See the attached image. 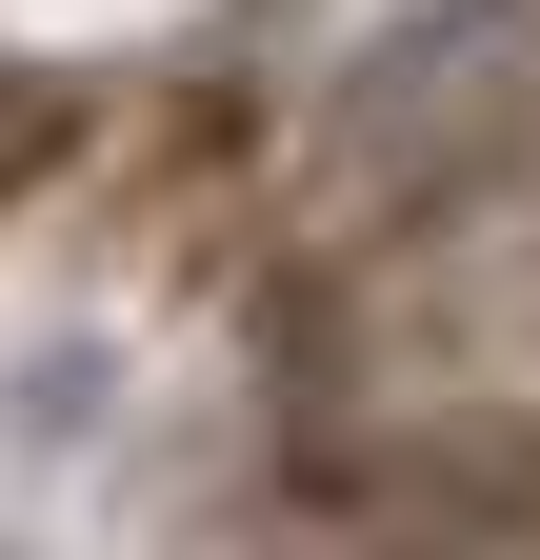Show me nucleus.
<instances>
[{
	"instance_id": "obj_1",
	"label": "nucleus",
	"mask_w": 540,
	"mask_h": 560,
	"mask_svg": "<svg viewBox=\"0 0 540 560\" xmlns=\"http://www.w3.org/2000/svg\"><path fill=\"white\" fill-rule=\"evenodd\" d=\"M301 501L361 540H441V560H540V400H460L400 441H301Z\"/></svg>"
},
{
	"instance_id": "obj_2",
	"label": "nucleus",
	"mask_w": 540,
	"mask_h": 560,
	"mask_svg": "<svg viewBox=\"0 0 540 560\" xmlns=\"http://www.w3.org/2000/svg\"><path fill=\"white\" fill-rule=\"evenodd\" d=\"M460 340H481V361H540V241H501V260H481V301H460Z\"/></svg>"
}]
</instances>
